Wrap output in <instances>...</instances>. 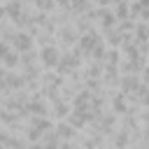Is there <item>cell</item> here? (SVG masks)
<instances>
[{
    "instance_id": "1",
    "label": "cell",
    "mask_w": 149,
    "mask_h": 149,
    "mask_svg": "<svg viewBox=\"0 0 149 149\" xmlns=\"http://www.w3.org/2000/svg\"><path fill=\"white\" fill-rule=\"evenodd\" d=\"M42 61H44L47 65H56V61H58V51H56L54 47H47V49H44V56H42Z\"/></svg>"
},
{
    "instance_id": "2",
    "label": "cell",
    "mask_w": 149,
    "mask_h": 149,
    "mask_svg": "<svg viewBox=\"0 0 149 149\" xmlns=\"http://www.w3.org/2000/svg\"><path fill=\"white\" fill-rule=\"evenodd\" d=\"M14 47H16V49H21V51H23V49H28V47H30V37H28V35H23V33H21V35H14Z\"/></svg>"
},
{
    "instance_id": "3",
    "label": "cell",
    "mask_w": 149,
    "mask_h": 149,
    "mask_svg": "<svg viewBox=\"0 0 149 149\" xmlns=\"http://www.w3.org/2000/svg\"><path fill=\"white\" fill-rule=\"evenodd\" d=\"M2 61H5V65H14V63H16V56L9 51L7 44H5V51H2Z\"/></svg>"
}]
</instances>
